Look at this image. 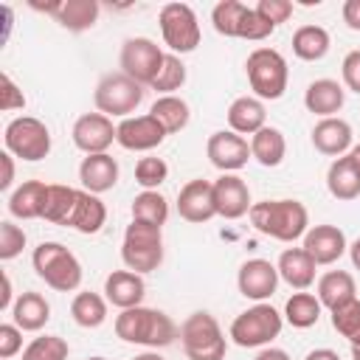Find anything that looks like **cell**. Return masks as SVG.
Segmentation results:
<instances>
[{
    "label": "cell",
    "mask_w": 360,
    "mask_h": 360,
    "mask_svg": "<svg viewBox=\"0 0 360 360\" xmlns=\"http://www.w3.org/2000/svg\"><path fill=\"white\" fill-rule=\"evenodd\" d=\"M346 233L338 225H312L304 233V250L315 264H335L346 253Z\"/></svg>",
    "instance_id": "cell-18"
},
{
    "label": "cell",
    "mask_w": 360,
    "mask_h": 360,
    "mask_svg": "<svg viewBox=\"0 0 360 360\" xmlns=\"http://www.w3.org/2000/svg\"><path fill=\"white\" fill-rule=\"evenodd\" d=\"M31 264L37 276L56 292H73L82 284V264L62 242H39L34 248Z\"/></svg>",
    "instance_id": "cell-3"
},
{
    "label": "cell",
    "mask_w": 360,
    "mask_h": 360,
    "mask_svg": "<svg viewBox=\"0 0 360 360\" xmlns=\"http://www.w3.org/2000/svg\"><path fill=\"white\" fill-rule=\"evenodd\" d=\"M132 360H166V357H160L158 352H143V354H138V357H132Z\"/></svg>",
    "instance_id": "cell-55"
},
{
    "label": "cell",
    "mask_w": 360,
    "mask_h": 360,
    "mask_svg": "<svg viewBox=\"0 0 360 360\" xmlns=\"http://www.w3.org/2000/svg\"><path fill=\"white\" fill-rule=\"evenodd\" d=\"M149 115H155L160 121V127L166 129V135L180 132L188 124V118H191L188 104L180 96H160V98H155V104L149 107Z\"/></svg>",
    "instance_id": "cell-34"
},
{
    "label": "cell",
    "mask_w": 360,
    "mask_h": 360,
    "mask_svg": "<svg viewBox=\"0 0 360 360\" xmlns=\"http://www.w3.org/2000/svg\"><path fill=\"white\" fill-rule=\"evenodd\" d=\"M56 22L68 31H87L98 20V3L96 0H62L56 8Z\"/></svg>",
    "instance_id": "cell-32"
},
{
    "label": "cell",
    "mask_w": 360,
    "mask_h": 360,
    "mask_svg": "<svg viewBox=\"0 0 360 360\" xmlns=\"http://www.w3.org/2000/svg\"><path fill=\"white\" fill-rule=\"evenodd\" d=\"M93 101H96V110L110 115V118L112 115L129 118V112H135L138 104L143 101V84H138L135 79H129L121 70L118 73H107L96 84Z\"/></svg>",
    "instance_id": "cell-7"
},
{
    "label": "cell",
    "mask_w": 360,
    "mask_h": 360,
    "mask_svg": "<svg viewBox=\"0 0 360 360\" xmlns=\"http://www.w3.org/2000/svg\"><path fill=\"white\" fill-rule=\"evenodd\" d=\"M132 219L163 228L166 219H169V202H166V197L160 191H141L132 200Z\"/></svg>",
    "instance_id": "cell-37"
},
{
    "label": "cell",
    "mask_w": 360,
    "mask_h": 360,
    "mask_svg": "<svg viewBox=\"0 0 360 360\" xmlns=\"http://www.w3.org/2000/svg\"><path fill=\"white\" fill-rule=\"evenodd\" d=\"M214 205L217 217L239 219L250 211V188L239 174H219L214 180Z\"/></svg>",
    "instance_id": "cell-17"
},
{
    "label": "cell",
    "mask_w": 360,
    "mask_h": 360,
    "mask_svg": "<svg viewBox=\"0 0 360 360\" xmlns=\"http://www.w3.org/2000/svg\"><path fill=\"white\" fill-rule=\"evenodd\" d=\"M236 287L245 298L250 301H264L276 292L278 287V270L276 264H270L267 259H248L242 267H239V276H236Z\"/></svg>",
    "instance_id": "cell-16"
},
{
    "label": "cell",
    "mask_w": 360,
    "mask_h": 360,
    "mask_svg": "<svg viewBox=\"0 0 360 360\" xmlns=\"http://www.w3.org/2000/svg\"><path fill=\"white\" fill-rule=\"evenodd\" d=\"M45 194H48V183L42 180H25L22 186H17L8 197V214L17 219H42V208H45Z\"/></svg>",
    "instance_id": "cell-26"
},
{
    "label": "cell",
    "mask_w": 360,
    "mask_h": 360,
    "mask_svg": "<svg viewBox=\"0 0 360 360\" xmlns=\"http://www.w3.org/2000/svg\"><path fill=\"white\" fill-rule=\"evenodd\" d=\"M315 267L318 264L312 262V256L304 248H287V250H281L278 264H276L278 278H284L292 290H307L315 281Z\"/></svg>",
    "instance_id": "cell-23"
},
{
    "label": "cell",
    "mask_w": 360,
    "mask_h": 360,
    "mask_svg": "<svg viewBox=\"0 0 360 360\" xmlns=\"http://www.w3.org/2000/svg\"><path fill=\"white\" fill-rule=\"evenodd\" d=\"M205 152H208V160H211L222 174L239 172V169L248 163V158H253V155H250V143H248L242 135H236L233 129H219V132H214V135L208 138V143H205Z\"/></svg>",
    "instance_id": "cell-13"
},
{
    "label": "cell",
    "mask_w": 360,
    "mask_h": 360,
    "mask_svg": "<svg viewBox=\"0 0 360 360\" xmlns=\"http://www.w3.org/2000/svg\"><path fill=\"white\" fill-rule=\"evenodd\" d=\"M115 129L112 127V118L104 115V112H84L76 118L73 129H70V138L76 143V149H82L84 155H101L112 146L115 141Z\"/></svg>",
    "instance_id": "cell-12"
},
{
    "label": "cell",
    "mask_w": 360,
    "mask_h": 360,
    "mask_svg": "<svg viewBox=\"0 0 360 360\" xmlns=\"http://www.w3.org/2000/svg\"><path fill=\"white\" fill-rule=\"evenodd\" d=\"M352 357H354V360H360V346H352Z\"/></svg>",
    "instance_id": "cell-57"
},
{
    "label": "cell",
    "mask_w": 360,
    "mask_h": 360,
    "mask_svg": "<svg viewBox=\"0 0 360 360\" xmlns=\"http://www.w3.org/2000/svg\"><path fill=\"white\" fill-rule=\"evenodd\" d=\"M329 31L321 25H301L292 34V53L304 62H318L329 53Z\"/></svg>",
    "instance_id": "cell-33"
},
{
    "label": "cell",
    "mask_w": 360,
    "mask_h": 360,
    "mask_svg": "<svg viewBox=\"0 0 360 360\" xmlns=\"http://www.w3.org/2000/svg\"><path fill=\"white\" fill-rule=\"evenodd\" d=\"M248 214L259 233L278 242H295L309 231V214L298 200H262L253 202Z\"/></svg>",
    "instance_id": "cell-2"
},
{
    "label": "cell",
    "mask_w": 360,
    "mask_h": 360,
    "mask_svg": "<svg viewBox=\"0 0 360 360\" xmlns=\"http://www.w3.org/2000/svg\"><path fill=\"white\" fill-rule=\"evenodd\" d=\"M0 163H3L0 191H8V188H11V183H14V155H11V152H3V155H0Z\"/></svg>",
    "instance_id": "cell-50"
},
{
    "label": "cell",
    "mask_w": 360,
    "mask_h": 360,
    "mask_svg": "<svg viewBox=\"0 0 360 360\" xmlns=\"http://www.w3.org/2000/svg\"><path fill=\"white\" fill-rule=\"evenodd\" d=\"M340 14H343V22L352 31H360V0H346Z\"/></svg>",
    "instance_id": "cell-49"
},
{
    "label": "cell",
    "mask_w": 360,
    "mask_h": 360,
    "mask_svg": "<svg viewBox=\"0 0 360 360\" xmlns=\"http://www.w3.org/2000/svg\"><path fill=\"white\" fill-rule=\"evenodd\" d=\"M70 315L79 326L84 329H96L107 321V301L98 295V292H76V298L70 301Z\"/></svg>",
    "instance_id": "cell-35"
},
{
    "label": "cell",
    "mask_w": 360,
    "mask_h": 360,
    "mask_svg": "<svg viewBox=\"0 0 360 360\" xmlns=\"http://www.w3.org/2000/svg\"><path fill=\"white\" fill-rule=\"evenodd\" d=\"M340 73H343V84L360 96V51H349L340 62Z\"/></svg>",
    "instance_id": "cell-48"
},
{
    "label": "cell",
    "mask_w": 360,
    "mask_h": 360,
    "mask_svg": "<svg viewBox=\"0 0 360 360\" xmlns=\"http://www.w3.org/2000/svg\"><path fill=\"white\" fill-rule=\"evenodd\" d=\"M352 155H354V160H357V163H360V143H357V146H354V149H352Z\"/></svg>",
    "instance_id": "cell-56"
},
{
    "label": "cell",
    "mask_w": 360,
    "mask_h": 360,
    "mask_svg": "<svg viewBox=\"0 0 360 360\" xmlns=\"http://www.w3.org/2000/svg\"><path fill=\"white\" fill-rule=\"evenodd\" d=\"M304 360H340V357H338V352H332V349H312Z\"/></svg>",
    "instance_id": "cell-52"
},
{
    "label": "cell",
    "mask_w": 360,
    "mask_h": 360,
    "mask_svg": "<svg viewBox=\"0 0 360 360\" xmlns=\"http://www.w3.org/2000/svg\"><path fill=\"white\" fill-rule=\"evenodd\" d=\"M264 118H267L264 104L256 96H239L228 107V124L236 135H256L262 127H267Z\"/></svg>",
    "instance_id": "cell-25"
},
{
    "label": "cell",
    "mask_w": 360,
    "mask_h": 360,
    "mask_svg": "<svg viewBox=\"0 0 360 360\" xmlns=\"http://www.w3.org/2000/svg\"><path fill=\"white\" fill-rule=\"evenodd\" d=\"M273 31H276V25L267 22L256 8H245L236 37H239V39H250V42H262V39H267Z\"/></svg>",
    "instance_id": "cell-43"
},
{
    "label": "cell",
    "mask_w": 360,
    "mask_h": 360,
    "mask_svg": "<svg viewBox=\"0 0 360 360\" xmlns=\"http://www.w3.org/2000/svg\"><path fill=\"white\" fill-rule=\"evenodd\" d=\"M321 309L323 307H321V301L312 292H292L287 298V304H284V318L295 329H309V326L318 323Z\"/></svg>",
    "instance_id": "cell-36"
},
{
    "label": "cell",
    "mask_w": 360,
    "mask_h": 360,
    "mask_svg": "<svg viewBox=\"0 0 360 360\" xmlns=\"http://www.w3.org/2000/svg\"><path fill=\"white\" fill-rule=\"evenodd\" d=\"M104 219H107V208L98 200V194H90V191L79 188V200H76V208H73V217H70L68 228H73L79 233H98Z\"/></svg>",
    "instance_id": "cell-30"
},
{
    "label": "cell",
    "mask_w": 360,
    "mask_h": 360,
    "mask_svg": "<svg viewBox=\"0 0 360 360\" xmlns=\"http://www.w3.org/2000/svg\"><path fill=\"white\" fill-rule=\"evenodd\" d=\"M166 53L160 51L158 42H152L149 37H129L121 45V73H127L129 79H135L138 84H152L163 68Z\"/></svg>",
    "instance_id": "cell-11"
},
{
    "label": "cell",
    "mask_w": 360,
    "mask_h": 360,
    "mask_svg": "<svg viewBox=\"0 0 360 360\" xmlns=\"http://www.w3.org/2000/svg\"><path fill=\"white\" fill-rule=\"evenodd\" d=\"M22 349V329L17 323H0V357L11 360Z\"/></svg>",
    "instance_id": "cell-47"
},
{
    "label": "cell",
    "mask_w": 360,
    "mask_h": 360,
    "mask_svg": "<svg viewBox=\"0 0 360 360\" xmlns=\"http://www.w3.org/2000/svg\"><path fill=\"white\" fill-rule=\"evenodd\" d=\"M8 307H14V304H11V278H8V276H3V295H0V309H8Z\"/></svg>",
    "instance_id": "cell-53"
},
{
    "label": "cell",
    "mask_w": 360,
    "mask_h": 360,
    "mask_svg": "<svg viewBox=\"0 0 360 360\" xmlns=\"http://www.w3.org/2000/svg\"><path fill=\"white\" fill-rule=\"evenodd\" d=\"M3 141H6V152H11L14 158H22V160H31V163L48 158V152H51V132L34 115L11 118L6 124Z\"/></svg>",
    "instance_id": "cell-9"
},
{
    "label": "cell",
    "mask_w": 360,
    "mask_h": 360,
    "mask_svg": "<svg viewBox=\"0 0 360 360\" xmlns=\"http://www.w3.org/2000/svg\"><path fill=\"white\" fill-rule=\"evenodd\" d=\"M25 248V231L14 222H0V259L11 262L14 256H20Z\"/></svg>",
    "instance_id": "cell-44"
},
{
    "label": "cell",
    "mask_w": 360,
    "mask_h": 360,
    "mask_svg": "<svg viewBox=\"0 0 360 360\" xmlns=\"http://www.w3.org/2000/svg\"><path fill=\"white\" fill-rule=\"evenodd\" d=\"M329 312H332L335 332L343 335L352 346H360V301L352 298V301H346V304H340V307H335Z\"/></svg>",
    "instance_id": "cell-38"
},
{
    "label": "cell",
    "mask_w": 360,
    "mask_h": 360,
    "mask_svg": "<svg viewBox=\"0 0 360 360\" xmlns=\"http://www.w3.org/2000/svg\"><path fill=\"white\" fill-rule=\"evenodd\" d=\"M256 11H259L267 22L281 25V22L290 20V14H292V3H290V0H259V3H256Z\"/></svg>",
    "instance_id": "cell-45"
},
{
    "label": "cell",
    "mask_w": 360,
    "mask_h": 360,
    "mask_svg": "<svg viewBox=\"0 0 360 360\" xmlns=\"http://www.w3.org/2000/svg\"><path fill=\"white\" fill-rule=\"evenodd\" d=\"M76 200H79V188L62 186V183H48L42 219L68 228L70 225V217H73V208H76Z\"/></svg>",
    "instance_id": "cell-28"
},
{
    "label": "cell",
    "mask_w": 360,
    "mask_h": 360,
    "mask_svg": "<svg viewBox=\"0 0 360 360\" xmlns=\"http://www.w3.org/2000/svg\"><path fill=\"white\" fill-rule=\"evenodd\" d=\"M121 259H124L127 270L141 273V276L158 270L160 262H163V233H160V228L132 219L124 231Z\"/></svg>",
    "instance_id": "cell-4"
},
{
    "label": "cell",
    "mask_w": 360,
    "mask_h": 360,
    "mask_svg": "<svg viewBox=\"0 0 360 360\" xmlns=\"http://www.w3.org/2000/svg\"><path fill=\"white\" fill-rule=\"evenodd\" d=\"M115 335L124 343H138L146 349H163V346L174 343V338H180V329L160 309L132 307V309H121V315L115 318Z\"/></svg>",
    "instance_id": "cell-1"
},
{
    "label": "cell",
    "mask_w": 360,
    "mask_h": 360,
    "mask_svg": "<svg viewBox=\"0 0 360 360\" xmlns=\"http://www.w3.org/2000/svg\"><path fill=\"white\" fill-rule=\"evenodd\" d=\"M177 214L186 219V222H208L211 217H217V205H214V183L197 177V180H188L180 194H177Z\"/></svg>",
    "instance_id": "cell-15"
},
{
    "label": "cell",
    "mask_w": 360,
    "mask_h": 360,
    "mask_svg": "<svg viewBox=\"0 0 360 360\" xmlns=\"http://www.w3.org/2000/svg\"><path fill=\"white\" fill-rule=\"evenodd\" d=\"M11 318H14V323H17L22 332H39V329L51 321V304L45 301V295L28 290V292H22V295L14 301Z\"/></svg>",
    "instance_id": "cell-27"
},
{
    "label": "cell",
    "mask_w": 360,
    "mask_h": 360,
    "mask_svg": "<svg viewBox=\"0 0 360 360\" xmlns=\"http://www.w3.org/2000/svg\"><path fill=\"white\" fill-rule=\"evenodd\" d=\"M169 166L163 158H141L135 163V183L143 186V191H158L160 183H166Z\"/></svg>",
    "instance_id": "cell-42"
},
{
    "label": "cell",
    "mask_w": 360,
    "mask_h": 360,
    "mask_svg": "<svg viewBox=\"0 0 360 360\" xmlns=\"http://www.w3.org/2000/svg\"><path fill=\"white\" fill-rule=\"evenodd\" d=\"M68 340L59 335H42L34 338L25 349H22V360H68Z\"/></svg>",
    "instance_id": "cell-39"
},
{
    "label": "cell",
    "mask_w": 360,
    "mask_h": 360,
    "mask_svg": "<svg viewBox=\"0 0 360 360\" xmlns=\"http://www.w3.org/2000/svg\"><path fill=\"white\" fill-rule=\"evenodd\" d=\"M183 84H186V65L180 62V56H177V53H166L163 68H160L158 79H155L149 87H152V90H158V93L172 96V93H174V90H180Z\"/></svg>",
    "instance_id": "cell-41"
},
{
    "label": "cell",
    "mask_w": 360,
    "mask_h": 360,
    "mask_svg": "<svg viewBox=\"0 0 360 360\" xmlns=\"http://www.w3.org/2000/svg\"><path fill=\"white\" fill-rule=\"evenodd\" d=\"M79 180L84 186V191L90 194H104L118 183V163L112 155L101 152V155H87L79 166Z\"/></svg>",
    "instance_id": "cell-21"
},
{
    "label": "cell",
    "mask_w": 360,
    "mask_h": 360,
    "mask_svg": "<svg viewBox=\"0 0 360 360\" xmlns=\"http://www.w3.org/2000/svg\"><path fill=\"white\" fill-rule=\"evenodd\" d=\"M346 101V90L335 79H315L304 93V107L321 118H332Z\"/></svg>",
    "instance_id": "cell-24"
},
{
    "label": "cell",
    "mask_w": 360,
    "mask_h": 360,
    "mask_svg": "<svg viewBox=\"0 0 360 360\" xmlns=\"http://www.w3.org/2000/svg\"><path fill=\"white\" fill-rule=\"evenodd\" d=\"M163 138H166V129L149 112L146 115H129L115 129V141L129 152H149V149L160 146Z\"/></svg>",
    "instance_id": "cell-14"
},
{
    "label": "cell",
    "mask_w": 360,
    "mask_h": 360,
    "mask_svg": "<svg viewBox=\"0 0 360 360\" xmlns=\"http://www.w3.org/2000/svg\"><path fill=\"white\" fill-rule=\"evenodd\" d=\"M158 22L172 53H191L200 45V22L188 3H166L158 14Z\"/></svg>",
    "instance_id": "cell-10"
},
{
    "label": "cell",
    "mask_w": 360,
    "mask_h": 360,
    "mask_svg": "<svg viewBox=\"0 0 360 360\" xmlns=\"http://www.w3.org/2000/svg\"><path fill=\"white\" fill-rule=\"evenodd\" d=\"M326 188L335 200H354L360 197V163L354 160V155H340L332 160L329 172H326Z\"/></svg>",
    "instance_id": "cell-22"
},
{
    "label": "cell",
    "mask_w": 360,
    "mask_h": 360,
    "mask_svg": "<svg viewBox=\"0 0 360 360\" xmlns=\"http://www.w3.org/2000/svg\"><path fill=\"white\" fill-rule=\"evenodd\" d=\"M312 143L321 155H329V158H340V155H349L352 149V127L349 121L343 118H321L315 127H312Z\"/></svg>",
    "instance_id": "cell-20"
},
{
    "label": "cell",
    "mask_w": 360,
    "mask_h": 360,
    "mask_svg": "<svg viewBox=\"0 0 360 360\" xmlns=\"http://www.w3.org/2000/svg\"><path fill=\"white\" fill-rule=\"evenodd\" d=\"M87 360H107V357H87Z\"/></svg>",
    "instance_id": "cell-58"
},
{
    "label": "cell",
    "mask_w": 360,
    "mask_h": 360,
    "mask_svg": "<svg viewBox=\"0 0 360 360\" xmlns=\"http://www.w3.org/2000/svg\"><path fill=\"white\" fill-rule=\"evenodd\" d=\"M245 70H248V82H250V90L256 93V98L276 101V98L284 96L290 70H287V59L276 48L250 51V56L245 62Z\"/></svg>",
    "instance_id": "cell-6"
},
{
    "label": "cell",
    "mask_w": 360,
    "mask_h": 360,
    "mask_svg": "<svg viewBox=\"0 0 360 360\" xmlns=\"http://www.w3.org/2000/svg\"><path fill=\"white\" fill-rule=\"evenodd\" d=\"M104 292H107V301L118 309H132V307H141L143 295H146V284H143V276L141 273H132V270H112L104 281Z\"/></svg>",
    "instance_id": "cell-19"
},
{
    "label": "cell",
    "mask_w": 360,
    "mask_h": 360,
    "mask_svg": "<svg viewBox=\"0 0 360 360\" xmlns=\"http://www.w3.org/2000/svg\"><path fill=\"white\" fill-rule=\"evenodd\" d=\"M245 8H248V6L239 3V0H219V3L214 6V11H211V22H214L217 34H222V37H236Z\"/></svg>",
    "instance_id": "cell-40"
},
{
    "label": "cell",
    "mask_w": 360,
    "mask_h": 360,
    "mask_svg": "<svg viewBox=\"0 0 360 360\" xmlns=\"http://www.w3.org/2000/svg\"><path fill=\"white\" fill-rule=\"evenodd\" d=\"M180 343L188 360H225L228 343L211 312H191L180 323Z\"/></svg>",
    "instance_id": "cell-5"
},
{
    "label": "cell",
    "mask_w": 360,
    "mask_h": 360,
    "mask_svg": "<svg viewBox=\"0 0 360 360\" xmlns=\"http://www.w3.org/2000/svg\"><path fill=\"white\" fill-rule=\"evenodd\" d=\"M250 155H253L262 166H267V169L278 166V163L284 160V155H287L284 132L276 129V127H262L256 135H250Z\"/></svg>",
    "instance_id": "cell-31"
},
{
    "label": "cell",
    "mask_w": 360,
    "mask_h": 360,
    "mask_svg": "<svg viewBox=\"0 0 360 360\" xmlns=\"http://www.w3.org/2000/svg\"><path fill=\"white\" fill-rule=\"evenodd\" d=\"M22 107H25V96H22V90L11 82L8 73H3V76H0V110L11 112V110H22Z\"/></svg>",
    "instance_id": "cell-46"
},
{
    "label": "cell",
    "mask_w": 360,
    "mask_h": 360,
    "mask_svg": "<svg viewBox=\"0 0 360 360\" xmlns=\"http://www.w3.org/2000/svg\"><path fill=\"white\" fill-rule=\"evenodd\" d=\"M253 360H290V354H287L284 349H273V346H267V349H262Z\"/></svg>",
    "instance_id": "cell-51"
},
{
    "label": "cell",
    "mask_w": 360,
    "mask_h": 360,
    "mask_svg": "<svg viewBox=\"0 0 360 360\" xmlns=\"http://www.w3.org/2000/svg\"><path fill=\"white\" fill-rule=\"evenodd\" d=\"M281 315L270 307V304H256L245 312H239L231 323V338L236 346L242 349H256V346H267L273 338H278L281 332Z\"/></svg>",
    "instance_id": "cell-8"
},
{
    "label": "cell",
    "mask_w": 360,
    "mask_h": 360,
    "mask_svg": "<svg viewBox=\"0 0 360 360\" xmlns=\"http://www.w3.org/2000/svg\"><path fill=\"white\" fill-rule=\"evenodd\" d=\"M349 256H352V264H354V270H360V239H354V242L349 245Z\"/></svg>",
    "instance_id": "cell-54"
},
{
    "label": "cell",
    "mask_w": 360,
    "mask_h": 360,
    "mask_svg": "<svg viewBox=\"0 0 360 360\" xmlns=\"http://www.w3.org/2000/svg\"><path fill=\"white\" fill-rule=\"evenodd\" d=\"M354 292H357L354 290V278L346 270H329V273H323L318 278V301L326 309H335V307L357 298Z\"/></svg>",
    "instance_id": "cell-29"
}]
</instances>
